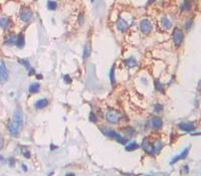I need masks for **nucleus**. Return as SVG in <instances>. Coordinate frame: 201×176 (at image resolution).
Returning <instances> with one entry per match:
<instances>
[{
  "instance_id": "1",
  "label": "nucleus",
  "mask_w": 201,
  "mask_h": 176,
  "mask_svg": "<svg viewBox=\"0 0 201 176\" xmlns=\"http://www.w3.org/2000/svg\"><path fill=\"white\" fill-rule=\"evenodd\" d=\"M22 123H19V122H16V121H11L10 122L9 126H8V130H9L10 134L12 136H17L19 135V133L22 130Z\"/></svg>"
},
{
  "instance_id": "2",
  "label": "nucleus",
  "mask_w": 201,
  "mask_h": 176,
  "mask_svg": "<svg viewBox=\"0 0 201 176\" xmlns=\"http://www.w3.org/2000/svg\"><path fill=\"white\" fill-rule=\"evenodd\" d=\"M105 134L107 136H109V137H111V138H113V139H115V140H117L118 142H120V143H122V144H126V142H127V139H125V138H123L122 136L120 135V134H118L117 132H115V131H106L105 132Z\"/></svg>"
},
{
  "instance_id": "3",
  "label": "nucleus",
  "mask_w": 201,
  "mask_h": 176,
  "mask_svg": "<svg viewBox=\"0 0 201 176\" xmlns=\"http://www.w3.org/2000/svg\"><path fill=\"white\" fill-rule=\"evenodd\" d=\"M107 120L109 123L111 124H116V123H118L119 121H120V115L115 112V111H110V112H108L107 113Z\"/></svg>"
},
{
  "instance_id": "4",
  "label": "nucleus",
  "mask_w": 201,
  "mask_h": 176,
  "mask_svg": "<svg viewBox=\"0 0 201 176\" xmlns=\"http://www.w3.org/2000/svg\"><path fill=\"white\" fill-rule=\"evenodd\" d=\"M173 39H174L176 45H180L183 41V32L180 29L175 28L174 32H173Z\"/></svg>"
},
{
  "instance_id": "5",
  "label": "nucleus",
  "mask_w": 201,
  "mask_h": 176,
  "mask_svg": "<svg viewBox=\"0 0 201 176\" xmlns=\"http://www.w3.org/2000/svg\"><path fill=\"white\" fill-rule=\"evenodd\" d=\"M140 28L141 31L143 33H149L151 30H152V24L149 20L144 19L141 21V24H140Z\"/></svg>"
},
{
  "instance_id": "6",
  "label": "nucleus",
  "mask_w": 201,
  "mask_h": 176,
  "mask_svg": "<svg viewBox=\"0 0 201 176\" xmlns=\"http://www.w3.org/2000/svg\"><path fill=\"white\" fill-rule=\"evenodd\" d=\"M142 148L145 150V152L149 153V154H154V147L153 145L150 143V141L148 138H145L143 140V143H142Z\"/></svg>"
},
{
  "instance_id": "7",
  "label": "nucleus",
  "mask_w": 201,
  "mask_h": 176,
  "mask_svg": "<svg viewBox=\"0 0 201 176\" xmlns=\"http://www.w3.org/2000/svg\"><path fill=\"white\" fill-rule=\"evenodd\" d=\"M20 17H21V19L23 20L24 22H27V21H29L31 19L32 12L29 9H27V8H22L21 12H20Z\"/></svg>"
},
{
  "instance_id": "8",
  "label": "nucleus",
  "mask_w": 201,
  "mask_h": 176,
  "mask_svg": "<svg viewBox=\"0 0 201 176\" xmlns=\"http://www.w3.org/2000/svg\"><path fill=\"white\" fill-rule=\"evenodd\" d=\"M178 127L180 128L181 130L186 131V132H190V131H193L195 129V126L189 123V122H182L178 125Z\"/></svg>"
},
{
  "instance_id": "9",
  "label": "nucleus",
  "mask_w": 201,
  "mask_h": 176,
  "mask_svg": "<svg viewBox=\"0 0 201 176\" xmlns=\"http://www.w3.org/2000/svg\"><path fill=\"white\" fill-rule=\"evenodd\" d=\"M0 76L2 82H5L8 79V70L5 66L4 61H1V65H0Z\"/></svg>"
},
{
  "instance_id": "10",
  "label": "nucleus",
  "mask_w": 201,
  "mask_h": 176,
  "mask_svg": "<svg viewBox=\"0 0 201 176\" xmlns=\"http://www.w3.org/2000/svg\"><path fill=\"white\" fill-rule=\"evenodd\" d=\"M12 120L23 124V114H22V112H21V110H20L19 108H17V109L14 111V114H13Z\"/></svg>"
},
{
  "instance_id": "11",
  "label": "nucleus",
  "mask_w": 201,
  "mask_h": 176,
  "mask_svg": "<svg viewBox=\"0 0 201 176\" xmlns=\"http://www.w3.org/2000/svg\"><path fill=\"white\" fill-rule=\"evenodd\" d=\"M189 147L188 148H186L185 150L183 151L182 153H181L180 155H178V156H176L175 158H173V160L171 161V164H174L175 162H177V161H179L180 159H185L186 157H187V155H188V152H189Z\"/></svg>"
},
{
  "instance_id": "12",
  "label": "nucleus",
  "mask_w": 201,
  "mask_h": 176,
  "mask_svg": "<svg viewBox=\"0 0 201 176\" xmlns=\"http://www.w3.org/2000/svg\"><path fill=\"white\" fill-rule=\"evenodd\" d=\"M151 124H152V127L155 128V129H160L162 125H163V121L161 118H153L152 121H151Z\"/></svg>"
},
{
  "instance_id": "13",
  "label": "nucleus",
  "mask_w": 201,
  "mask_h": 176,
  "mask_svg": "<svg viewBox=\"0 0 201 176\" xmlns=\"http://www.w3.org/2000/svg\"><path fill=\"white\" fill-rule=\"evenodd\" d=\"M47 105H48V101L46 99H41V100H38L35 103V108L36 109H42Z\"/></svg>"
},
{
  "instance_id": "14",
  "label": "nucleus",
  "mask_w": 201,
  "mask_h": 176,
  "mask_svg": "<svg viewBox=\"0 0 201 176\" xmlns=\"http://www.w3.org/2000/svg\"><path fill=\"white\" fill-rule=\"evenodd\" d=\"M117 27H118V29L120 30V31H124V30L127 29V27H128V23L126 22L125 20L119 19L118 23H117Z\"/></svg>"
},
{
  "instance_id": "15",
  "label": "nucleus",
  "mask_w": 201,
  "mask_h": 176,
  "mask_svg": "<svg viewBox=\"0 0 201 176\" xmlns=\"http://www.w3.org/2000/svg\"><path fill=\"white\" fill-rule=\"evenodd\" d=\"M153 147H154V154H158L162 150V148H163V143L160 140L156 141L155 143H154V145H153Z\"/></svg>"
},
{
  "instance_id": "16",
  "label": "nucleus",
  "mask_w": 201,
  "mask_h": 176,
  "mask_svg": "<svg viewBox=\"0 0 201 176\" xmlns=\"http://www.w3.org/2000/svg\"><path fill=\"white\" fill-rule=\"evenodd\" d=\"M40 89V85L38 83H33V84H31L29 87V92L31 94H35V93H37Z\"/></svg>"
},
{
  "instance_id": "17",
  "label": "nucleus",
  "mask_w": 201,
  "mask_h": 176,
  "mask_svg": "<svg viewBox=\"0 0 201 176\" xmlns=\"http://www.w3.org/2000/svg\"><path fill=\"white\" fill-rule=\"evenodd\" d=\"M24 35L23 34H19L17 36V42H16V45L19 47V48H22L24 46Z\"/></svg>"
},
{
  "instance_id": "18",
  "label": "nucleus",
  "mask_w": 201,
  "mask_h": 176,
  "mask_svg": "<svg viewBox=\"0 0 201 176\" xmlns=\"http://www.w3.org/2000/svg\"><path fill=\"white\" fill-rule=\"evenodd\" d=\"M0 25H1L2 28H7L10 25V20L7 17H2L1 20H0Z\"/></svg>"
},
{
  "instance_id": "19",
  "label": "nucleus",
  "mask_w": 201,
  "mask_h": 176,
  "mask_svg": "<svg viewBox=\"0 0 201 176\" xmlns=\"http://www.w3.org/2000/svg\"><path fill=\"white\" fill-rule=\"evenodd\" d=\"M161 23H162V25L165 27L166 29H169L171 26H172V24H171V21L167 17H163L162 19H161Z\"/></svg>"
},
{
  "instance_id": "20",
  "label": "nucleus",
  "mask_w": 201,
  "mask_h": 176,
  "mask_svg": "<svg viewBox=\"0 0 201 176\" xmlns=\"http://www.w3.org/2000/svg\"><path fill=\"white\" fill-rule=\"evenodd\" d=\"M138 148H139V145H138L136 142H132V143H130L129 145L126 146V150L129 151V152L136 150V149H138Z\"/></svg>"
},
{
  "instance_id": "21",
  "label": "nucleus",
  "mask_w": 201,
  "mask_h": 176,
  "mask_svg": "<svg viewBox=\"0 0 201 176\" xmlns=\"http://www.w3.org/2000/svg\"><path fill=\"white\" fill-rule=\"evenodd\" d=\"M125 64L129 67H133V66H135L137 65V61H136L135 58H133V57H130V58H128V60H125Z\"/></svg>"
},
{
  "instance_id": "22",
  "label": "nucleus",
  "mask_w": 201,
  "mask_h": 176,
  "mask_svg": "<svg viewBox=\"0 0 201 176\" xmlns=\"http://www.w3.org/2000/svg\"><path fill=\"white\" fill-rule=\"evenodd\" d=\"M90 44H85V47H84V58H88L89 56H90Z\"/></svg>"
},
{
  "instance_id": "23",
  "label": "nucleus",
  "mask_w": 201,
  "mask_h": 176,
  "mask_svg": "<svg viewBox=\"0 0 201 176\" xmlns=\"http://www.w3.org/2000/svg\"><path fill=\"white\" fill-rule=\"evenodd\" d=\"M7 39L8 40H7L6 42H7L8 44H14V43L17 42V36H16V35H11V36L8 37Z\"/></svg>"
},
{
  "instance_id": "24",
  "label": "nucleus",
  "mask_w": 201,
  "mask_h": 176,
  "mask_svg": "<svg viewBox=\"0 0 201 176\" xmlns=\"http://www.w3.org/2000/svg\"><path fill=\"white\" fill-rule=\"evenodd\" d=\"M57 7V3L54 1H48L47 2V8L49 10H55Z\"/></svg>"
},
{
  "instance_id": "25",
  "label": "nucleus",
  "mask_w": 201,
  "mask_h": 176,
  "mask_svg": "<svg viewBox=\"0 0 201 176\" xmlns=\"http://www.w3.org/2000/svg\"><path fill=\"white\" fill-rule=\"evenodd\" d=\"M115 66L112 67V70H111V83L112 85H115Z\"/></svg>"
},
{
  "instance_id": "26",
  "label": "nucleus",
  "mask_w": 201,
  "mask_h": 176,
  "mask_svg": "<svg viewBox=\"0 0 201 176\" xmlns=\"http://www.w3.org/2000/svg\"><path fill=\"white\" fill-rule=\"evenodd\" d=\"M191 8V3L189 2V1H185L184 3H183V5H182V10H189Z\"/></svg>"
},
{
  "instance_id": "27",
  "label": "nucleus",
  "mask_w": 201,
  "mask_h": 176,
  "mask_svg": "<svg viewBox=\"0 0 201 176\" xmlns=\"http://www.w3.org/2000/svg\"><path fill=\"white\" fill-rule=\"evenodd\" d=\"M155 88H156V90L160 91V92H163V85L159 83V80H155Z\"/></svg>"
},
{
  "instance_id": "28",
  "label": "nucleus",
  "mask_w": 201,
  "mask_h": 176,
  "mask_svg": "<svg viewBox=\"0 0 201 176\" xmlns=\"http://www.w3.org/2000/svg\"><path fill=\"white\" fill-rule=\"evenodd\" d=\"M154 109H155L156 113H161V111L163 110V106L161 105V104H156Z\"/></svg>"
},
{
  "instance_id": "29",
  "label": "nucleus",
  "mask_w": 201,
  "mask_h": 176,
  "mask_svg": "<svg viewBox=\"0 0 201 176\" xmlns=\"http://www.w3.org/2000/svg\"><path fill=\"white\" fill-rule=\"evenodd\" d=\"M19 61H20V62H21V65H25V67H26V69H29V67H30L29 62H28L27 60H20Z\"/></svg>"
},
{
  "instance_id": "30",
  "label": "nucleus",
  "mask_w": 201,
  "mask_h": 176,
  "mask_svg": "<svg viewBox=\"0 0 201 176\" xmlns=\"http://www.w3.org/2000/svg\"><path fill=\"white\" fill-rule=\"evenodd\" d=\"M90 120L93 121V122H95V121H97V118L95 117L94 113H92V114H90Z\"/></svg>"
},
{
  "instance_id": "31",
  "label": "nucleus",
  "mask_w": 201,
  "mask_h": 176,
  "mask_svg": "<svg viewBox=\"0 0 201 176\" xmlns=\"http://www.w3.org/2000/svg\"><path fill=\"white\" fill-rule=\"evenodd\" d=\"M65 80L66 83H70V78L68 75H65Z\"/></svg>"
},
{
  "instance_id": "32",
  "label": "nucleus",
  "mask_w": 201,
  "mask_h": 176,
  "mask_svg": "<svg viewBox=\"0 0 201 176\" xmlns=\"http://www.w3.org/2000/svg\"><path fill=\"white\" fill-rule=\"evenodd\" d=\"M191 24H192V21H189V22L187 23V26H186V28H187V29H189V27L191 26Z\"/></svg>"
},
{
  "instance_id": "33",
  "label": "nucleus",
  "mask_w": 201,
  "mask_h": 176,
  "mask_svg": "<svg viewBox=\"0 0 201 176\" xmlns=\"http://www.w3.org/2000/svg\"><path fill=\"white\" fill-rule=\"evenodd\" d=\"M22 170L26 172V171H27V166H26V165H22Z\"/></svg>"
},
{
  "instance_id": "34",
  "label": "nucleus",
  "mask_w": 201,
  "mask_h": 176,
  "mask_svg": "<svg viewBox=\"0 0 201 176\" xmlns=\"http://www.w3.org/2000/svg\"><path fill=\"white\" fill-rule=\"evenodd\" d=\"M66 176H75V174H72V173H68V174H66Z\"/></svg>"
},
{
  "instance_id": "35",
  "label": "nucleus",
  "mask_w": 201,
  "mask_h": 176,
  "mask_svg": "<svg viewBox=\"0 0 201 176\" xmlns=\"http://www.w3.org/2000/svg\"><path fill=\"white\" fill-rule=\"evenodd\" d=\"M37 79H42V75H37Z\"/></svg>"
},
{
  "instance_id": "36",
  "label": "nucleus",
  "mask_w": 201,
  "mask_h": 176,
  "mask_svg": "<svg viewBox=\"0 0 201 176\" xmlns=\"http://www.w3.org/2000/svg\"><path fill=\"white\" fill-rule=\"evenodd\" d=\"M123 176H132V175H123Z\"/></svg>"
}]
</instances>
